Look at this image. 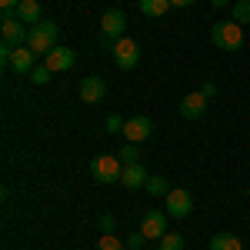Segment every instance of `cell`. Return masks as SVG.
<instances>
[{
  "label": "cell",
  "mask_w": 250,
  "mask_h": 250,
  "mask_svg": "<svg viewBox=\"0 0 250 250\" xmlns=\"http://www.w3.org/2000/svg\"><path fill=\"white\" fill-rule=\"evenodd\" d=\"M210 40H213V47L233 54V50L244 47V27H240L237 20H217L210 27Z\"/></svg>",
  "instance_id": "obj_1"
},
{
  "label": "cell",
  "mask_w": 250,
  "mask_h": 250,
  "mask_svg": "<svg viewBox=\"0 0 250 250\" xmlns=\"http://www.w3.org/2000/svg\"><path fill=\"white\" fill-rule=\"evenodd\" d=\"M57 34H60V27L54 23V20H40V23H34L30 27V37H27V47L34 50V54H50L54 47H57Z\"/></svg>",
  "instance_id": "obj_2"
},
{
  "label": "cell",
  "mask_w": 250,
  "mask_h": 250,
  "mask_svg": "<svg viewBox=\"0 0 250 250\" xmlns=\"http://www.w3.org/2000/svg\"><path fill=\"white\" fill-rule=\"evenodd\" d=\"M90 173H94L97 184H120V173H124V160L114 154H100L90 160Z\"/></svg>",
  "instance_id": "obj_3"
},
{
  "label": "cell",
  "mask_w": 250,
  "mask_h": 250,
  "mask_svg": "<svg viewBox=\"0 0 250 250\" xmlns=\"http://www.w3.org/2000/svg\"><path fill=\"white\" fill-rule=\"evenodd\" d=\"M0 27H3V43H7V47H27L30 27H27V23L17 17V10H3Z\"/></svg>",
  "instance_id": "obj_4"
},
{
  "label": "cell",
  "mask_w": 250,
  "mask_h": 250,
  "mask_svg": "<svg viewBox=\"0 0 250 250\" xmlns=\"http://www.w3.org/2000/svg\"><path fill=\"white\" fill-rule=\"evenodd\" d=\"M110 54H114V63L120 70H134L137 60H140V47H137V40L130 37H120L110 43Z\"/></svg>",
  "instance_id": "obj_5"
},
{
  "label": "cell",
  "mask_w": 250,
  "mask_h": 250,
  "mask_svg": "<svg viewBox=\"0 0 250 250\" xmlns=\"http://www.w3.org/2000/svg\"><path fill=\"white\" fill-rule=\"evenodd\" d=\"M164 200H167V217H173V220H184L193 213V197L187 190H170Z\"/></svg>",
  "instance_id": "obj_6"
},
{
  "label": "cell",
  "mask_w": 250,
  "mask_h": 250,
  "mask_svg": "<svg viewBox=\"0 0 250 250\" xmlns=\"http://www.w3.org/2000/svg\"><path fill=\"white\" fill-rule=\"evenodd\" d=\"M100 30H104V37H110V40H120L124 34H127V14L124 10H107L104 17H100Z\"/></svg>",
  "instance_id": "obj_7"
},
{
  "label": "cell",
  "mask_w": 250,
  "mask_h": 250,
  "mask_svg": "<svg viewBox=\"0 0 250 250\" xmlns=\"http://www.w3.org/2000/svg\"><path fill=\"white\" fill-rule=\"evenodd\" d=\"M140 230L147 240H160L167 233V210H147L144 220H140Z\"/></svg>",
  "instance_id": "obj_8"
},
{
  "label": "cell",
  "mask_w": 250,
  "mask_h": 250,
  "mask_svg": "<svg viewBox=\"0 0 250 250\" xmlns=\"http://www.w3.org/2000/svg\"><path fill=\"white\" fill-rule=\"evenodd\" d=\"M124 137H127V144H140V140L154 137V120L150 117H130L124 124Z\"/></svg>",
  "instance_id": "obj_9"
},
{
  "label": "cell",
  "mask_w": 250,
  "mask_h": 250,
  "mask_svg": "<svg viewBox=\"0 0 250 250\" xmlns=\"http://www.w3.org/2000/svg\"><path fill=\"white\" fill-rule=\"evenodd\" d=\"M74 60H77V54H74V47H54L47 57H43V63L54 70V74H67L70 67H74Z\"/></svg>",
  "instance_id": "obj_10"
},
{
  "label": "cell",
  "mask_w": 250,
  "mask_h": 250,
  "mask_svg": "<svg viewBox=\"0 0 250 250\" xmlns=\"http://www.w3.org/2000/svg\"><path fill=\"white\" fill-rule=\"evenodd\" d=\"M204 114H207V97L200 94V90L180 97V117H184V120H200Z\"/></svg>",
  "instance_id": "obj_11"
},
{
  "label": "cell",
  "mask_w": 250,
  "mask_h": 250,
  "mask_svg": "<svg viewBox=\"0 0 250 250\" xmlns=\"http://www.w3.org/2000/svg\"><path fill=\"white\" fill-rule=\"evenodd\" d=\"M147 180H150V173L144 164H124V173H120V184L127 187V190H137V187H147Z\"/></svg>",
  "instance_id": "obj_12"
},
{
  "label": "cell",
  "mask_w": 250,
  "mask_h": 250,
  "mask_svg": "<svg viewBox=\"0 0 250 250\" xmlns=\"http://www.w3.org/2000/svg\"><path fill=\"white\" fill-rule=\"evenodd\" d=\"M104 94H107L104 77H83L80 80V100L83 104H97V100H104Z\"/></svg>",
  "instance_id": "obj_13"
},
{
  "label": "cell",
  "mask_w": 250,
  "mask_h": 250,
  "mask_svg": "<svg viewBox=\"0 0 250 250\" xmlns=\"http://www.w3.org/2000/svg\"><path fill=\"white\" fill-rule=\"evenodd\" d=\"M34 57H37V54H34L30 47H17L14 57H10V67H14L17 74H30V70H34Z\"/></svg>",
  "instance_id": "obj_14"
},
{
  "label": "cell",
  "mask_w": 250,
  "mask_h": 250,
  "mask_svg": "<svg viewBox=\"0 0 250 250\" xmlns=\"http://www.w3.org/2000/svg\"><path fill=\"white\" fill-rule=\"evenodd\" d=\"M17 17L23 20V23H40L43 20V10H40V0H20V7H17Z\"/></svg>",
  "instance_id": "obj_15"
},
{
  "label": "cell",
  "mask_w": 250,
  "mask_h": 250,
  "mask_svg": "<svg viewBox=\"0 0 250 250\" xmlns=\"http://www.w3.org/2000/svg\"><path fill=\"white\" fill-rule=\"evenodd\" d=\"M207 250H244V244H240L233 233H213Z\"/></svg>",
  "instance_id": "obj_16"
},
{
  "label": "cell",
  "mask_w": 250,
  "mask_h": 250,
  "mask_svg": "<svg viewBox=\"0 0 250 250\" xmlns=\"http://www.w3.org/2000/svg\"><path fill=\"white\" fill-rule=\"evenodd\" d=\"M170 7H173L170 0H140V14L144 17H164Z\"/></svg>",
  "instance_id": "obj_17"
},
{
  "label": "cell",
  "mask_w": 250,
  "mask_h": 250,
  "mask_svg": "<svg viewBox=\"0 0 250 250\" xmlns=\"http://www.w3.org/2000/svg\"><path fill=\"white\" fill-rule=\"evenodd\" d=\"M144 190L150 193V197H167V193H170L173 187L167 184V180H164V177H157V173H154V177L147 180V187H144Z\"/></svg>",
  "instance_id": "obj_18"
},
{
  "label": "cell",
  "mask_w": 250,
  "mask_h": 250,
  "mask_svg": "<svg viewBox=\"0 0 250 250\" xmlns=\"http://www.w3.org/2000/svg\"><path fill=\"white\" fill-rule=\"evenodd\" d=\"M230 20H237L240 27H244V23H250V0H233Z\"/></svg>",
  "instance_id": "obj_19"
},
{
  "label": "cell",
  "mask_w": 250,
  "mask_h": 250,
  "mask_svg": "<svg viewBox=\"0 0 250 250\" xmlns=\"http://www.w3.org/2000/svg\"><path fill=\"white\" fill-rule=\"evenodd\" d=\"M97 250H130V247H127L117 233H104V237L97 240Z\"/></svg>",
  "instance_id": "obj_20"
},
{
  "label": "cell",
  "mask_w": 250,
  "mask_h": 250,
  "mask_svg": "<svg viewBox=\"0 0 250 250\" xmlns=\"http://www.w3.org/2000/svg\"><path fill=\"white\" fill-rule=\"evenodd\" d=\"M157 250H184V237L180 233H164L157 240Z\"/></svg>",
  "instance_id": "obj_21"
},
{
  "label": "cell",
  "mask_w": 250,
  "mask_h": 250,
  "mask_svg": "<svg viewBox=\"0 0 250 250\" xmlns=\"http://www.w3.org/2000/svg\"><path fill=\"white\" fill-rule=\"evenodd\" d=\"M50 77H54V70H50L47 63H40V67L30 70V80H34V83H50Z\"/></svg>",
  "instance_id": "obj_22"
},
{
  "label": "cell",
  "mask_w": 250,
  "mask_h": 250,
  "mask_svg": "<svg viewBox=\"0 0 250 250\" xmlns=\"http://www.w3.org/2000/svg\"><path fill=\"white\" fill-rule=\"evenodd\" d=\"M120 160H124V164H140V150H137V144H124V147H120Z\"/></svg>",
  "instance_id": "obj_23"
},
{
  "label": "cell",
  "mask_w": 250,
  "mask_h": 250,
  "mask_svg": "<svg viewBox=\"0 0 250 250\" xmlns=\"http://www.w3.org/2000/svg\"><path fill=\"white\" fill-rule=\"evenodd\" d=\"M124 124H127L124 117L110 114V117H107V120H104V130H107V134H124Z\"/></svg>",
  "instance_id": "obj_24"
},
{
  "label": "cell",
  "mask_w": 250,
  "mask_h": 250,
  "mask_svg": "<svg viewBox=\"0 0 250 250\" xmlns=\"http://www.w3.org/2000/svg\"><path fill=\"white\" fill-rule=\"evenodd\" d=\"M97 227H100V233H114L117 220L110 217V213H100V217H97Z\"/></svg>",
  "instance_id": "obj_25"
},
{
  "label": "cell",
  "mask_w": 250,
  "mask_h": 250,
  "mask_svg": "<svg viewBox=\"0 0 250 250\" xmlns=\"http://www.w3.org/2000/svg\"><path fill=\"white\" fill-rule=\"evenodd\" d=\"M144 240H147V237H144V230H137V233H130L127 247H130V250H140V247H144Z\"/></svg>",
  "instance_id": "obj_26"
},
{
  "label": "cell",
  "mask_w": 250,
  "mask_h": 250,
  "mask_svg": "<svg viewBox=\"0 0 250 250\" xmlns=\"http://www.w3.org/2000/svg\"><path fill=\"white\" fill-rule=\"evenodd\" d=\"M200 94H204V97H207V100H210V97L217 94V83H210V80H207V83L200 87Z\"/></svg>",
  "instance_id": "obj_27"
},
{
  "label": "cell",
  "mask_w": 250,
  "mask_h": 250,
  "mask_svg": "<svg viewBox=\"0 0 250 250\" xmlns=\"http://www.w3.org/2000/svg\"><path fill=\"white\" fill-rule=\"evenodd\" d=\"M0 7H3V10H17L20 0H0Z\"/></svg>",
  "instance_id": "obj_28"
},
{
  "label": "cell",
  "mask_w": 250,
  "mask_h": 250,
  "mask_svg": "<svg viewBox=\"0 0 250 250\" xmlns=\"http://www.w3.org/2000/svg\"><path fill=\"white\" fill-rule=\"evenodd\" d=\"M213 7H217V10H224V7H227V3H230V0H210Z\"/></svg>",
  "instance_id": "obj_29"
},
{
  "label": "cell",
  "mask_w": 250,
  "mask_h": 250,
  "mask_svg": "<svg viewBox=\"0 0 250 250\" xmlns=\"http://www.w3.org/2000/svg\"><path fill=\"white\" fill-rule=\"evenodd\" d=\"M170 3H173V7H190L193 0H170Z\"/></svg>",
  "instance_id": "obj_30"
}]
</instances>
